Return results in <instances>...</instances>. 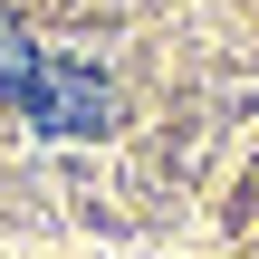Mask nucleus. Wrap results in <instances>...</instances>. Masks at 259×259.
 I'll list each match as a JSON object with an SVG mask.
<instances>
[{
    "label": "nucleus",
    "mask_w": 259,
    "mask_h": 259,
    "mask_svg": "<svg viewBox=\"0 0 259 259\" xmlns=\"http://www.w3.org/2000/svg\"><path fill=\"white\" fill-rule=\"evenodd\" d=\"M38 135H106L115 125V87L87 67V58H58V48H38V67L19 77V96H10Z\"/></svg>",
    "instance_id": "obj_1"
},
{
    "label": "nucleus",
    "mask_w": 259,
    "mask_h": 259,
    "mask_svg": "<svg viewBox=\"0 0 259 259\" xmlns=\"http://www.w3.org/2000/svg\"><path fill=\"white\" fill-rule=\"evenodd\" d=\"M29 67H38V38H29V29L0 10V106L19 96V77H29Z\"/></svg>",
    "instance_id": "obj_2"
}]
</instances>
